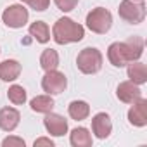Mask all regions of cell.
Here are the masks:
<instances>
[{
	"label": "cell",
	"instance_id": "cell-1",
	"mask_svg": "<svg viewBox=\"0 0 147 147\" xmlns=\"http://www.w3.org/2000/svg\"><path fill=\"white\" fill-rule=\"evenodd\" d=\"M85 36V28L73 21L71 18H61L52 26V38L57 45H67L82 42Z\"/></svg>",
	"mask_w": 147,
	"mask_h": 147
},
{
	"label": "cell",
	"instance_id": "cell-2",
	"mask_svg": "<svg viewBox=\"0 0 147 147\" xmlns=\"http://www.w3.org/2000/svg\"><path fill=\"white\" fill-rule=\"evenodd\" d=\"M102 62H104V57L100 50H97L95 47L83 49L76 57V66L83 75H95V73H99L102 69Z\"/></svg>",
	"mask_w": 147,
	"mask_h": 147
},
{
	"label": "cell",
	"instance_id": "cell-3",
	"mask_svg": "<svg viewBox=\"0 0 147 147\" xmlns=\"http://www.w3.org/2000/svg\"><path fill=\"white\" fill-rule=\"evenodd\" d=\"M87 28L92 33L106 35L113 26V14L104 7H95L87 14Z\"/></svg>",
	"mask_w": 147,
	"mask_h": 147
},
{
	"label": "cell",
	"instance_id": "cell-4",
	"mask_svg": "<svg viewBox=\"0 0 147 147\" xmlns=\"http://www.w3.org/2000/svg\"><path fill=\"white\" fill-rule=\"evenodd\" d=\"M118 14L123 21L130 24H140L145 19L144 0H121V4L118 7Z\"/></svg>",
	"mask_w": 147,
	"mask_h": 147
},
{
	"label": "cell",
	"instance_id": "cell-5",
	"mask_svg": "<svg viewBox=\"0 0 147 147\" xmlns=\"http://www.w3.org/2000/svg\"><path fill=\"white\" fill-rule=\"evenodd\" d=\"M30 19V12L23 4H12L2 12V21L7 28H23Z\"/></svg>",
	"mask_w": 147,
	"mask_h": 147
},
{
	"label": "cell",
	"instance_id": "cell-6",
	"mask_svg": "<svg viewBox=\"0 0 147 147\" xmlns=\"http://www.w3.org/2000/svg\"><path fill=\"white\" fill-rule=\"evenodd\" d=\"M67 87V80L64 76V73L52 69V71H45V76L42 78V88L45 94L49 95H59L66 90Z\"/></svg>",
	"mask_w": 147,
	"mask_h": 147
},
{
	"label": "cell",
	"instance_id": "cell-7",
	"mask_svg": "<svg viewBox=\"0 0 147 147\" xmlns=\"http://www.w3.org/2000/svg\"><path fill=\"white\" fill-rule=\"evenodd\" d=\"M107 59L114 67H123L128 62H131V55H130V49L126 42H114L109 45L107 49Z\"/></svg>",
	"mask_w": 147,
	"mask_h": 147
},
{
	"label": "cell",
	"instance_id": "cell-8",
	"mask_svg": "<svg viewBox=\"0 0 147 147\" xmlns=\"http://www.w3.org/2000/svg\"><path fill=\"white\" fill-rule=\"evenodd\" d=\"M116 97L125 102V104H133L138 99H142V90L140 85H135L133 82H121L116 88Z\"/></svg>",
	"mask_w": 147,
	"mask_h": 147
},
{
	"label": "cell",
	"instance_id": "cell-9",
	"mask_svg": "<svg viewBox=\"0 0 147 147\" xmlns=\"http://www.w3.org/2000/svg\"><path fill=\"white\" fill-rule=\"evenodd\" d=\"M43 126L45 130L52 135V137H62L64 133H67V121L64 119V116L55 114V113H47L43 118Z\"/></svg>",
	"mask_w": 147,
	"mask_h": 147
},
{
	"label": "cell",
	"instance_id": "cell-10",
	"mask_svg": "<svg viewBox=\"0 0 147 147\" xmlns=\"http://www.w3.org/2000/svg\"><path fill=\"white\" fill-rule=\"evenodd\" d=\"M113 131V121H111V116L107 113H97L94 118H92V133L104 140L111 135Z\"/></svg>",
	"mask_w": 147,
	"mask_h": 147
},
{
	"label": "cell",
	"instance_id": "cell-11",
	"mask_svg": "<svg viewBox=\"0 0 147 147\" xmlns=\"http://www.w3.org/2000/svg\"><path fill=\"white\" fill-rule=\"evenodd\" d=\"M128 121L133 126H145L147 125V100L145 99H138L137 102L131 104V107L128 109Z\"/></svg>",
	"mask_w": 147,
	"mask_h": 147
},
{
	"label": "cell",
	"instance_id": "cell-12",
	"mask_svg": "<svg viewBox=\"0 0 147 147\" xmlns=\"http://www.w3.org/2000/svg\"><path fill=\"white\" fill-rule=\"evenodd\" d=\"M21 121V114L16 107H2L0 109V130L14 131Z\"/></svg>",
	"mask_w": 147,
	"mask_h": 147
},
{
	"label": "cell",
	"instance_id": "cell-13",
	"mask_svg": "<svg viewBox=\"0 0 147 147\" xmlns=\"http://www.w3.org/2000/svg\"><path fill=\"white\" fill-rule=\"evenodd\" d=\"M21 64L16 59H5L0 62V80L2 82H16L21 75Z\"/></svg>",
	"mask_w": 147,
	"mask_h": 147
},
{
	"label": "cell",
	"instance_id": "cell-14",
	"mask_svg": "<svg viewBox=\"0 0 147 147\" xmlns=\"http://www.w3.org/2000/svg\"><path fill=\"white\" fill-rule=\"evenodd\" d=\"M126 73H128L130 82H133L135 85H144L147 82V67H145V64H142L138 61L128 62Z\"/></svg>",
	"mask_w": 147,
	"mask_h": 147
},
{
	"label": "cell",
	"instance_id": "cell-15",
	"mask_svg": "<svg viewBox=\"0 0 147 147\" xmlns=\"http://www.w3.org/2000/svg\"><path fill=\"white\" fill-rule=\"evenodd\" d=\"M69 142H71L73 147H92V142L94 140H92V133L87 128L78 126V128H75V130L71 131Z\"/></svg>",
	"mask_w": 147,
	"mask_h": 147
},
{
	"label": "cell",
	"instance_id": "cell-16",
	"mask_svg": "<svg viewBox=\"0 0 147 147\" xmlns=\"http://www.w3.org/2000/svg\"><path fill=\"white\" fill-rule=\"evenodd\" d=\"M67 113L71 116V119L75 121H83L90 116V106L85 100H73L67 106Z\"/></svg>",
	"mask_w": 147,
	"mask_h": 147
},
{
	"label": "cell",
	"instance_id": "cell-17",
	"mask_svg": "<svg viewBox=\"0 0 147 147\" xmlns=\"http://www.w3.org/2000/svg\"><path fill=\"white\" fill-rule=\"evenodd\" d=\"M30 31V36H33L38 43H47L50 40V30H49V24L43 23V21H35L30 24L28 28Z\"/></svg>",
	"mask_w": 147,
	"mask_h": 147
},
{
	"label": "cell",
	"instance_id": "cell-18",
	"mask_svg": "<svg viewBox=\"0 0 147 147\" xmlns=\"http://www.w3.org/2000/svg\"><path fill=\"white\" fill-rule=\"evenodd\" d=\"M54 106H55V102H54L52 95H49V94H45V95H36V97L31 99V102H30L31 111H35V113H42V114L50 113V111L54 109Z\"/></svg>",
	"mask_w": 147,
	"mask_h": 147
},
{
	"label": "cell",
	"instance_id": "cell-19",
	"mask_svg": "<svg viewBox=\"0 0 147 147\" xmlns=\"http://www.w3.org/2000/svg\"><path fill=\"white\" fill-rule=\"evenodd\" d=\"M59 66V54L57 50L54 49H45L40 55V67L43 71H52V69H57Z\"/></svg>",
	"mask_w": 147,
	"mask_h": 147
},
{
	"label": "cell",
	"instance_id": "cell-20",
	"mask_svg": "<svg viewBox=\"0 0 147 147\" xmlns=\"http://www.w3.org/2000/svg\"><path fill=\"white\" fill-rule=\"evenodd\" d=\"M128 43V49H130V55H131V62L133 61H138L144 54V40L138 38V36H131L126 40Z\"/></svg>",
	"mask_w": 147,
	"mask_h": 147
},
{
	"label": "cell",
	"instance_id": "cell-21",
	"mask_svg": "<svg viewBox=\"0 0 147 147\" xmlns=\"http://www.w3.org/2000/svg\"><path fill=\"white\" fill-rule=\"evenodd\" d=\"M7 97L14 106H21V104L26 102V90L21 85H12L7 90Z\"/></svg>",
	"mask_w": 147,
	"mask_h": 147
},
{
	"label": "cell",
	"instance_id": "cell-22",
	"mask_svg": "<svg viewBox=\"0 0 147 147\" xmlns=\"http://www.w3.org/2000/svg\"><path fill=\"white\" fill-rule=\"evenodd\" d=\"M54 4L59 11L62 12H71L73 9H75L78 5V0H54Z\"/></svg>",
	"mask_w": 147,
	"mask_h": 147
},
{
	"label": "cell",
	"instance_id": "cell-23",
	"mask_svg": "<svg viewBox=\"0 0 147 147\" xmlns=\"http://www.w3.org/2000/svg\"><path fill=\"white\" fill-rule=\"evenodd\" d=\"M26 4H28L33 11H36V12H43L45 9H49L50 0H28Z\"/></svg>",
	"mask_w": 147,
	"mask_h": 147
},
{
	"label": "cell",
	"instance_id": "cell-24",
	"mask_svg": "<svg viewBox=\"0 0 147 147\" xmlns=\"http://www.w3.org/2000/svg\"><path fill=\"white\" fill-rule=\"evenodd\" d=\"M2 147H24V140L21 137H7L2 140Z\"/></svg>",
	"mask_w": 147,
	"mask_h": 147
},
{
	"label": "cell",
	"instance_id": "cell-25",
	"mask_svg": "<svg viewBox=\"0 0 147 147\" xmlns=\"http://www.w3.org/2000/svg\"><path fill=\"white\" fill-rule=\"evenodd\" d=\"M40 145H47V147H54V142L47 137H40L35 140V147H40Z\"/></svg>",
	"mask_w": 147,
	"mask_h": 147
},
{
	"label": "cell",
	"instance_id": "cell-26",
	"mask_svg": "<svg viewBox=\"0 0 147 147\" xmlns=\"http://www.w3.org/2000/svg\"><path fill=\"white\" fill-rule=\"evenodd\" d=\"M19 2H23V4H26V2H28V0H19Z\"/></svg>",
	"mask_w": 147,
	"mask_h": 147
},
{
	"label": "cell",
	"instance_id": "cell-27",
	"mask_svg": "<svg viewBox=\"0 0 147 147\" xmlns=\"http://www.w3.org/2000/svg\"><path fill=\"white\" fill-rule=\"evenodd\" d=\"M0 52H2V50H0Z\"/></svg>",
	"mask_w": 147,
	"mask_h": 147
}]
</instances>
